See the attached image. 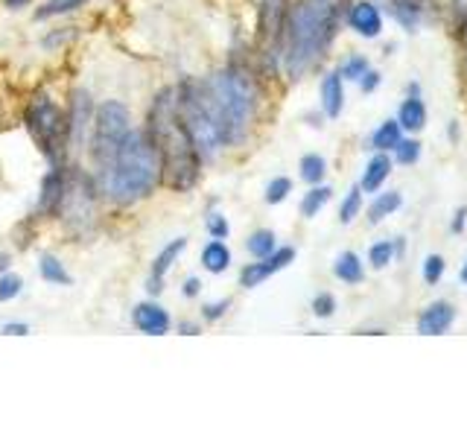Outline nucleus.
Instances as JSON below:
<instances>
[{
  "mask_svg": "<svg viewBox=\"0 0 467 438\" xmlns=\"http://www.w3.org/2000/svg\"><path fill=\"white\" fill-rule=\"evenodd\" d=\"M313 313L318 318H330L336 313V298L330 296V292H318V296L313 298Z\"/></svg>",
  "mask_w": 467,
  "mask_h": 438,
  "instance_id": "37",
  "label": "nucleus"
},
{
  "mask_svg": "<svg viewBox=\"0 0 467 438\" xmlns=\"http://www.w3.org/2000/svg\"><path fill=\"white\" fill-rule=\"evenodd\" d=\"M403 204V196L398 193V190H386V193H377L374 202H371V208H368V223L377 225V223H383L386 216H391L394 211H398Z\"/></svg>",
  "mask_w": 467,
  "mask_h": 438,
  "instance_id": "22",
  "label": "nucleus"
},
{
  "mask_svg": "<svg viewBox=\"0 0 467 438\" xmlns=\"http://www.w3.org/2000/svg\"><path fill=\"white\" fill-rule=\"evenodd\" d=\"M348 26L362 38H377L383 33V12H379V6L371 4V0H357V4L348 9Z\"/></svg>",
  "mask_w": 467,
  "mask_h": 438,
  "instance_id": "11",
  "label": "nucleus"
},
{
  "mask_svg": "<svg viewBox=\"0 0 467 438\" xmlns=\"http://www.w3.org/2000/svg\"><path fill=\"white\" fill-rule=\"evenodd\" d=\"M21 287H24V281L18 275H12V272L0 275V301H12L21 292Z\"/></svg>",
  "mask_w": 467,
  "mask_h": 438,
  "instance_id": "36",
  "label": "nucleus"
},
{
  "mask_svg": "<svg viewBox=\"0 0 467 438\" xmlns=\"http://www.w3.org/2000/svg\"><path fill=\"white\" fill-rule=\"evenodd\" d=\"M131 321H135V328L146 336H164L172 325L170 313L161 304H152V301L138 304L135 313H131Z\"/></svg>",
  "mask_w": 467,
  "mask_h": 438,
  "instance_id": "14",
  "label": "nucleus"
},
{
  "mask_svg": "<svg viewBox=\"0 0 467 438\" xmlns=\"http://www.w3.org/2000/svg\"><path fill=\"white\" fill-rule=\"evenodd\" d=\"M228 219L223 216V214H211L208 216V234L211 237H216V240H225L228 237Z\"/></svg>",
  "mask_w": 467,
  "mask_h": 438,
  "instance_id": "38",
  "label": "nucleus"
},
{
  "mask_svg": "<svg viewBox=\"0 0 467 438\" xmlns=\"http://www.w3.org/2000/svg\"><path fill=\"white\" fill-rule=\"evenodd\" d=\"M129 131H131V111L123 102L117 99L102 102L94 114V141H91V155L97 161V167H102L117 152V146L123 143Z\"/></svg>",
  "mask_w": 467,
  "mask_h": 438,
  "instance_id": "7",
  "label": "nucleus"
},
{
  "mask_svg": "<svg viewBox=\"0 0 467 438\" xmlns=\"http://www.w3.org/2000/svg\"><path fill=\"white\" fill-rule=\"evenodd\" d=\"M175 102H179L182 123L187 129L190 141H193L199 158L202 161H213L216 152L223 150V143H219L216 129L211 123L208 111H204L202 99H199V85L193 79H184L179 88H175Z\"/></svg>",
  "mask_w": 467,
  "mask_h": 438,
  "instance_id": "6",
  "label": "nucleus"
},
{
  "mask_svg": "<svg viewBox=\"0 0 467 438\" xmlns=\"http://www.w3.org/2000/svg\"><path fill=\"white\" fill-rule=\"evenodd\" d=\"M333 275L339 277L342 284H362L365 266H362V260L354 252H342L339 257H336V263H333Z\"/></svg>",
  "mask_w": 467,
  "mask_h": 438,
  "instance_id": "21",
  "label": "nucleus"
},
{
  "mask_svg": "<svg viewBox=\"0 0 467 438\" xmlns=\"http://www.w3.org/2000/svg\"><path fill=\"white\" fill-rule=\"evenodd\" d=\"M228 310V301H216V304H204L202 307V316L208 318V321H216V318H223Z\"/></svg>",
  "mask_w": 467,
  "mask_h": 438,
  "instance_id": "40",
  "label": "nucleus"
},
{
  "mask_svg": "<svg viewBox=\"0 0 467 438\" xmlns=\"http://www.w3.org/2000/svg\"><path fill=\"white\" fill-rule=\"evenodd\" d=\"M459 277H462V284H467V260H464V266H462V272H459Z\"/></svg>",
  "mask_w": 467,
  "mask_h": 438,
  "instance_id": "48",
  "label": "nucleus"
},
{
  "mask_svg": "<svg viewBox=\"0 0 467 438\" xmlns=\"http://www.w3.org/2000/svg\"><path fill=\"white\" fill-rule=\"evenodd\" d=\"M444 269H447L444 257L441 255H430L427 260H423V281H427L430 287H435L444 277Z\"/></svg>",
  "mask_w": 467,
  "mask_h": 438,
  "instance_id": "35",
  "label": "nucleus"
},
{
  "mask_svg": "<svg viewBox=\"0 0 467 438\" xmlns=\"http://www.w3.org/2000/svg\"><path fill=\"white\" fill-rule=\"evenodd\" d=\"M24 120L33 141L41 146L44 158L50 164H65V152L70 146V129H67V114L56 106V99L44 91L36 94L24 111Z\"/></svg>",
  "mask_w": 467,
  "mask_h": 438,
  "instance_id": "5",
  "label": "nucleus"
},
{
  "mask_svg": "<svg viewBox=\"0 0 467 438\" xmlns=\"http://www.w3.org/2000/svg\"><path fill=\"white\" fill-rule=\"evenodd\" d=\"M464 219H467V208H459L456 216H452V231L462 234L464 231Z\"/></svg>",
  "mask_w": 467,
  "mask_h": 438,
  "instance_id": "41",
  "label": "nucleus"
},
{
  "mask_svg": "<svg viewBox=\"0 0 467 438\" xmlns=\"http://www.w3.org/2000/svg\"><path fill=\"white\" fill-rule=\"evenodd\" d=\"M321 109L327 117H339L345 109V79L339 77V70H330L321 79Z\"/></svg>",
  "mask_w": 467,
  "mask_h": 438,
  "instance_id": "17",
  "label": "nucleus"
},
{
  "mask_svg": "<svg viewBox=\"0 0 467 438\" xmlns=\"http://www.w3.org/2000/svg\"><path fill=\"white\" fill-rule=\"evenodd\" d=\"M391 167L394 161L386 155V152H377L368 164H365V172H362V182H359V190L362 193H377L379 187L386 184V179L391 175Z\"/></svg>",
  "mask_w": 467,
  "mask_h": 438,
  "instance_id": "19",
  "label": "nucleus"
},
{
  "mask_svg": "<svg viewBox=\"0 0 467 438\" xmlns=\"http://www.w3.org/2000/svg\"><path fill=\"white\" fill-rule=\"evenodd\" d=\"M452 321H456V307H452L450 301H435L418 316V333L441 336L444 330L452 328Z\"/></svg>",
  "mask_w": 467,
  "mask_h": 438,
  "instance_id": "15",
  "label": "nucleus"
},
{
  "mask_svg": "<svg viewBox=\"0 0 467 438\" xmlns=\"http://www.w3.org/2000/svg\"><path fill=\"white\" fill-rule=\"evenodd\" d=\"M398 123L403 131H420L423 126H427V106H423V99L418 91H409V97L400 102L398 109Z\"/></svg>",
  "mask_w": 467,
  "mask_h": 438,
  "instance_id": "18",
  "label": "nucleus"
},
{
  "mask_svg": "<svg viewBox=\"0 0 467 438\" xmlns=\"http://www.w3.org/2000/svg\"><path fill=\"white\" fill-rule=\"evenodd\" d=\"M161 184V158L146 131L131 129L117 152L97 167V187L114 204H135Z\"/></svg>",
  "mask_w": 467,
  "mask_h": 438,
  "instance_id": "4",
  "label": "nucleus"
},
{
  "mask_svg": "<svg viewBox=\"0 0 467 438\" xmlns=\"http://www.w3.org/2000/svg\"><path fill=\"white\" fill-rule=\"evenodd\" d=\"M292 260H296V248H289V245L275 248V252H272L269 257H260L257 263H248V266L240 272V284H243V287H260V284L266 281V277H272L275 272L286 269Z\"/></svg>",
  "mask_w": 467,
  "mask_h": 438,
  "instance_id": "10",
  "label": "nucleus"
},
{
  "mask_svg": "<svg viewBox=\"0 0 467 438\" xmlns=\"http://www.w3.org/2000/svg\"><path fill=\"white\" fill-rule=\"evenodd\" d=\"M184 296H187V298L199 296V281H196V277H187V284H184Z\"/></svg>",
  "mask_w": 467,
  "mask_h": 438,
  "instance_id": "42",
  "label": "nucleus"
},
{
  "mask_svg": "<svg viewBox=\"0 0 467 438\" xmlns=\"http://www.w3.org/2000/svg\"><path fill=\"white\" fill-rule=\"evenodd\" d=\"M94 202H97L94 184L77 172V175H70L65 184V196H62V208H58V214H62L70 225L73 223L85 225V219L94 216Z\"/></svg>",
  "mask_w": 467,
  "mask_h": 438,
  "instance_id": "9",
  "label": "nucleus"
},
{
  "mask_svg": "<svg viewBox=\"0 0 467 438\" xmlns=\"http://www.w3.org/2000/svg\"><path fill=\"white\" fill-rule=\"evenodd\" d=\"M9 269V255H0V272Z\"/></svg>",
  "mask_w": 467,
  "mask_h": 438,
  "instance_id": "47",
  "label": "nucleus"
},
{
  "mask_svg": "<svg viewBox=\"0 0 467 438\" xmlns=\"http://www.w3.org/2000/svg\"><path fill=\"white\" fill-rule=\"evenodd\" d=\"M4 333H12V336H26V333H29V328H26V325H21V321H18V325H6V328H4Z\"/></svg>",
  "mask_w": 467,
  "mask_h": 438,
  "instance_id": "43",
  "label": "nucleus"
},
{
  "mask_svg": "<svg viewBox=\"0 0 467 438\" xmlns=\"http://www.w3.org/2000/svg\"><path fill=\"white\" fill-rule=\"evenodd\" d=\"M452 9H456L462 21H467V0H452Z\"/></svg>",
  "mask_w": 467,
  "mask_h": 438,
  "instance_id": "44",
  "label": "nucleus"
},
{
  "mask_svg": "<svg viewBox=\"0 0 467 438\" xmlns=\"http://www.w3.org/2000/svg\"><path fill=\"white\" fill-rule=\"evenodd\" d=\"M196 85H199L202 106L208 111L219 135V143L237 146L248 135L257 111V85L252 79V73L231 65Z\"/></svg>",
  "mask_w": 467,
  "mask_h": 438,
  "instance_id": "3",
  "label": "nucleus"
},
{
  "mask_svg": "<svg viewBox=\"0 0 467 438\" xmlns=\"http://www.w3.org/2000/svg\"><path fill=\"white\" fill-rule=\"evenodd\" d=\"M179 330H184L187 336H193V333H199V328H196V325H190V321H182V325H179Z\"/></svg>",
  "mask_w": 467,
  "mask_h": 438,
  "instance_id": "46",
  "label": "nucleus"
},
{
  "mask_svg": "<svg viewBox=\"0 0 467 438\" xmlns=\"http://www.w3.org/2000/svg\"><path fill=\"white\" fill-rule=\"evenodd\" d=\"M289 193H292V182L286 179V175H277V179H272L266 184V202L269 204H281Z\"/></svg>",
  "mask_w": 467,
  "mask_h": 438,
  "instance_id": "34",
  "label": "nucleus"
},
{
  "mask_svg": "<svg viewBox=\"0 0 467 438\" xmlns=\"http://www.w3.org/2000/svg\"><path fill=\"white\" fill-rule=\"evenodd\" d=\"M403 138V129L398 120H383L371 135V150L377 152H391L394 146H398V141Z\"/></svg>",
  "mask_w": 467,
  "mask_h": 438,
  "instance_id": "23",
  "label": "nucleus"
},
{
  "mask_svg": "<svg viewBox=\"0 0 467 438\" xmlns=\"http://www.w3.org/2000/svg\"><path fill=\"white\" fill-rule=\"evenodd\" d=\"M394 260V243L391 240H379L368 248V263L374 269H386Z\"/></svg>",
  "mask_w": 467,
  "mask_h": 438,
  "instance_id": "32",
  "label": "nucleus"
},
{
  "mask_svg": "<svg viewBox=\"0 0 467 438\" xmlns=\"http://www.w3.org/2000/svg\"><path fill=\"white\" fill-rule=\"evenodd\" d=\"M391 152H394V161H398V164L409 167V164H415V161L420 158V143L415 138H400Z\"/></svg>",
  "mask_w": 467,
  "mask_h": 438,
  "instance_id": "31",
  "label": "nucleus"
},
{
  "mask_svg": "<svg viewBox=\"0 0 467 438\" xmlns=\"http://www.w3.org/2000/svg\"><path fill=\"white\" fill-rule=\"evenodd\" d=\"M362 211V190L359 187H350V193L342 199V208H339V223L350 225Z\"/></svg>",
  "mask_w": 467,
  "mask_h": 438,
  "instance_id": "30",
  "label": "nucleus"
},
{
  "mask_svg": "<svg viewBox=\"0 0 467 438\" xmlns=\"http://www.w3.org/2000/svg\"><path fill=\"white\" fill-rule=\"evenodd\" d=\"M187 248V240L184 237H175L170 245H164L161 248V255L152 260V275H150V284H146V289L152 292V296H158L161 292V281L167 277V272L172 269V263L179 260V255Z\"/></svg>",
  "mask_w": 467,
  "mask_h": 438,
  "instance_id": "16",
  "label": "nucleus"
},
{
  "mask_svg": "<svg viewBox=\"0 0 467 438\" xmlns=\"http://www.w3.org/2000/svg\"><path fill=\"white\" fill-rule=\"evenodd\" d=\"M202 266L208 269V272H213V275L225 272L231 266V248L223 240H216V237L211 243H204V248H202Z\"/></svg>",
  "mask_w": 467,
  "mask_h": 438,
  "instance_id": "20",
  "label": "nucleus"
},
{
  "mask_svg": "<svg viewBox=\"0 0 467 438\" xmlns=\"http://www.w3.org/2000/svg\"><path fill=\"white\" fill-rule=\"evenodd\" d=\"M365 70H368V58H365V56H348L345 62L339 65V77L350 79V82H359V77Z\"/></svg>",
  "mask_w": 467,
  "mask_h": 438,
  "instance_id": "33",
  "label": "nucleus"
},
{
  "mask_svg": "<svg viewBox=\"0 0 467 438\" xmlns=\"http://www.w3.org/2000/svg\"><path fill=\"white\" fill-rule=\"evenodd\" d=\"M298 170H301V179H304L306 184H321V179L327 175V161L321 158L318 152H310V155H304V158H301Z\"/></svg>",
  "mask_w": 467,
  "mask_h": 438,
  "instance_id": "26",
  "label": "nucleus"
},
{
  "mask_svg": "<svg viewBox=\"0 0 467 438\" xmlns=\"http://www.w3.org/2000/svg\"><path fill=\"white\" fill-rule=\"evenodd\" d=\"M379 82H383V77H379V73H377V70H371V68L365 70L362 77H359V88H362L365 94H371L374 88H379Z\"/></svg>",
  "mask_w": 467,
  "mask_h": 438,
  "instance_id": "39",
  "label": "nucleus"
},
{
  "mask_svg": "<svg viewBox=\"0 0 467 438\" xmlns=\"http://www.w3.org/2000/svg\"><path fill=\"white\" fill-rule=\"evenodd\" d=\"M85 4L88 0H47V4L36 9V21H47V18H58V15L77 12Z\"/></svg>",
  "mask_w": 467,
  "mask_h": 438,
  "instance_id": "27",
  "label": "nucleus"
},
{
  "mask_svg": "<svg viewBox=\"0 0 467 438\" xmlns=\"http://www.w3.org/2000/svg\"><path fill=\"white\" fill-rule=\"evenodd\" d=\"M464 62H467V36H464Z\"/></svg>",
  "mask_w": 467,
  "mask_h": 438,
  "instance_id": "49",
  "label": "nucleus"
},
{
  "mask_svg": "<svg viewBox=\"0 0 467 438\" xmlns=\"http://www.w3.org/2000/svg\"><path fill=\"white\" fill-rule=\"evenodd\" d=\"M245 248H248V255L257 257V260H260V257H269V255L275 252V248H277L275 234L266 231V228H263V231H254L252 237L245 240Z\"/></svg>",
  "mask_w": 467,
  "mask_h": 438,
  "instance_id": "28",
  "label": "nucleus"
},
{
  "mask_svg": "<svg viewBox=\"0 0 467 438\" xmlns=\"http://www.w3.org/2000/svg\"><path fill=\"white\" fill-rule=\"evenodd\" d=\"M289 15V0H260L257 9V38L260 50L266 58L277 56L281 58V41H284V26Z\"/></svg>",
  "mask_w": 467,
  "mask_h": 438,
  "instance_id": "8",
  "label": "nucleus"
},
{
  "mask_svg": "<svg viewBox=\"0 0 467 438\" xmlns=\"http://www.w3.org/2000/svg\"><path fill=\"white\" fill-rule=\"evenodd\" d=\"M94 106H91V94L88 91H73L70 97V109H67V129H70V146H79L85 138V126L94 120Z\"/></svg>",
  "mask_w": 467,
  "mask_h": 438,
  "instance_id": "13",
  "label": "nucleus"
},
{
  "mask_svg": "<svg viewBox=\"0 0 467 438\" xmlns=\"http://www.w3.org/2000/svg\"><path fill=\"white\" fill-rule=\"evenodd\" d=\"M420 0H394V18H398L409 33L415 29L418 18H420Z\"/></svg>",
  "mask_w": 467,
  "mask_h": 438,
  "instance_id": "29",
  "label": "nucleus"
},
{
  "mask_svg": "<svg viewBox=\"0 0 467 438\" xmlns=\"http://www.w3.org/2000/svg\"><path fill=\"white\" fill-rule=\"evenodd\" d=\"M330 196H333V190H330L327 184H313V190H306L304 199H301V214H304L306 219L316 216V214L330 202Z\"/></svg>",
  "mask_w": 467,
  "mask_h": 438,
  "instance_id": "25",
  "label": "nucleus"
},
{
  "mask_svg": "<svg viewBox=\"0 0 467 438\" xmlns=\"http://www.w3.org/2000/svg\"><path fill=\"white\" fill-rule=\"evenodd\" d=\"M65 184H67L65 164H53V170L44 175V182H41V193H38L36 211L44 214V216L58 214V208H62V196H65Z\"/></svg>",
  "mask_w": 467,
  "mask_h": 438,
  "instance_id": "12",
  "label": "nucleus"
},
{
  "mask_svg": "<svg viewBox=\"0 0 467 438\" xmlns=\"http://www.w3.org/2000/svg\"><path fill=\"white\" fill-rule=\"evenodd\" d=\"M33 0H6V6L9 9H24V6H29Z\"/></svg>",
  "mask_w": 467,
  "mask_h": 438,
  "instance_id": "45",
  "label": "nucleus"
},
{
  "mask_svg": "<svg viewBox=\"0 0 467 438\" xmlns=\"http://www.w3.org/2000/svg\"><path fill=\"white\" fill-rule=\"evenodd\" d=\"M146 135L155 143L158 158H161V182L172 190H179V193L199 182L202 158L182 123L179 102H175V88H161L155 94Z\"/></svg>",
  "mask_w": 467,
  "mask_h": 438,
  "instance_id": "1",
  "label": "nucleus"
},
{
  "mask_svg": "<svg viewBox=\"0 0 467 438\" xmlns=\"http://www.w3.org/2000/svg\"><path fill=\"white\" fill-rule=\"evenodd\" d=\"M38 272H41V277H44L47 284H58V287H70V284H73L70 272L62 266V260L53 257V255H44V257H41Z\"/></svg>",
  "mask_w": 467,
  "mask_h": 438,
  "instance_id": "24",
  "label": "nucleus"
},
{
  "mask_svg": "<svg viewBox=\"0 0 467 438\" xmlns=\"http://www.w3.org/2000/svg\"><path fill=\"white\" fill-rule=\"evenodd\" d=\"M339 29V0H298L289 4L281 62L289 79H301L321 56Z\"/></svg>",
  "mask_w": 467,
  "mask_h": 438,
  "instance_id": "2",
  "label": "nucleus"
}]
</instances>
